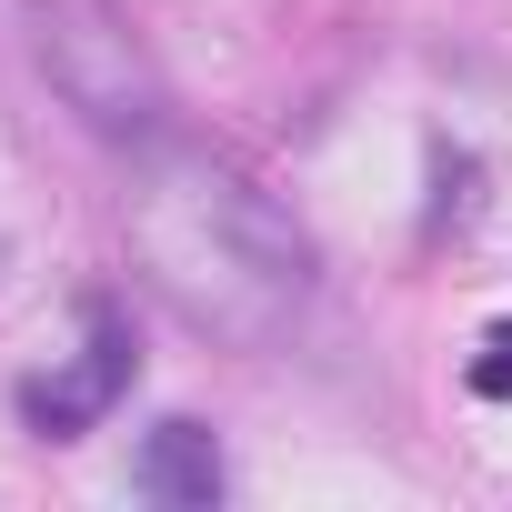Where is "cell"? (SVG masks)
I'll return each mask as SVG.
<instances>
[{
    "label": "cell",
    "mask_w": 512,
    "mask_h": 512,
    "mask_svg": "<svg viewBox=\"0 0 512 512\" xmlns=\"http://www.w3.org/2000/svg\"><path fill=\"white\" fill-rule=\"evenodd\" d=\"M131 241H141L161 302L191 332H211V342L262 352L312 302V241L251 191L241 171H221L201 151H161L151 161L141 211H131Z\"/></svg>",
    "instance_id": "obj_1"
},
{
    "label": "cell",
    "mask_w": 512,
    "mask_h": 512,
    "mask_svg": "<svg viewBox=\"0 0 512 512\" xmlns=\"http://www.w3.org/2000/svg\"><path fill=\"white\" fill-rule=\"evenodd\" d=\"M121 382H131V332H121V312H91V352L71 372H51V382H21V412H31V432L71 442L121 402Z\"/></svg>",
    "instance_id": "obj_3"
},
{
    "label": "cell",
    "mask_w": 512,
    "mask_h": 512,
    "mask_svg": "<svg viewBox=\"0 0 512 512\" xmlns=\"http://www.w3.org/2000/svg\"><path fill=\"white\" fill-rule=\"evenodd\" d=\"M41 71L101 141H161V81L101 0H41Z\"/></svg>",
    "instance_id": "obj_2"
},
{
    "label": "cell",
    "mask_w": 512,
    "mask_h": 512,
    "mask_svg": "<svg viewBox=\"0 0 512 512\" xmlns=\"http://www.w3.org/2000/svg\"><path fill=\"white\" fill-rule=\"evenodd\" d=\"M141 492L171 502V512H211V502H221V442H211L201 422H161V432L141 442Z\"/></svg>",
    "instance_id": "obj_4"
},
{
    "label": "cell",
    "mask_w": 512,
    "mask_h": 512,
    "mask_svg": "<svg viewBox=\"0 0 512 512\" xmlns=\"http://www.w3.org/2000/svg\"><path fill=\"white\" fill-rule=\"evenodd\" d=\"M472 392H492V402H512V322L482 342V362H472Z\"/></svg>",
    "instance_id": "obj_5"
}]
</instances>
